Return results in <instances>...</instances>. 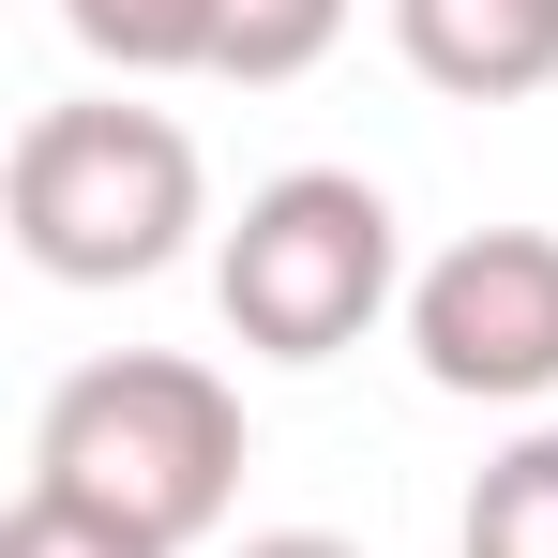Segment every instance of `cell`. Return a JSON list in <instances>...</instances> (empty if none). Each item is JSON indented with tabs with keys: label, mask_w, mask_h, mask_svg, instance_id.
<instances>
[{
	"label": "cell",
	"mask_w": 558,
	"mask_h": 558,
	"mask_svg": "<svg viewBox=\"0 0 558 558\" xmlns=\"http://www.w3.org/2000/svg\"><path fill=\"white\" fill-rule=\"evenodd\" d=\"M31 483L76 498L136 544H211L227 498H242V392L182 348H121V363H76L31 423Z\"/></svg>",
	"instance_id": "1"
},
{
	"label": "cell",
	"mask_w": 558,
	"mask_h": 558,
	"mask_svg": "<svg viewBox=\"0 0 558 558\" xmlns=\"http://www.w3.org/2000/svg\"><path fill=\"white\" fill-rule=\"evenodd\" d=\"M15 257L46 287H151L182 257L196 227H211V182H196V136L167 106H46L31 136H15Z\"/></svg>",
	"instance_id": "2"
},
{
	"label": "cell",
	"mask_w": 558,
	"mask_h": 558,
	"mask_svg": "<svg viewBox=\"0 0 558 558\" xmlns=\"http://www.w3.org/2000/svg\"><path fill=\"white\" fill-rule=\"evenodd\" d=\"M408 287V242H392V196L363 167H287V182L242 196V227L211 242V302L257 363H332L363 348L377 302Z\"/></svg>",
	"instance_id": "3"
},
{
	"label": "cell",
	"mask_w": 558,
	"mask_h": 558,
	"mask_svg": "<svg viewBox=\"0 0 558 558\" xmlns=\"http://www.w3.org/2000/svg\"><path fill=\"white\" fill-rule=\"evenodd\" d=\"M408 348L468 408H544L558 392V227H468L453 257H423Z\"/></svg>",
	"instance_id": "4"
},
{
	"label": "cell",
	"mask_w": 558,
	"mask_h": 558,
	"mask_svg": "<svg viewBox=\"0 0 558 558\" xmlns=\"http://www.w3.org/2000/svg\"><path fill=\"white\" fill-rule=\"evenodd\" d=\"M392 46H408L423 92H453V106L558 92V0H392Z\"/></svg>",
	"instance_id": "5"
},
{
	"label": "cell",
	"mask_w": 558,
	"mask_h": 558,
	"mask_svg": "<svg viewBox=\"0 0 558 558\" xmlns=\"http://www.w3.org/2000/svg\"><path fill=\"white\" fill-rule=\"evenodd\" d=\"M453 558H558V423H529L513 453L468 483V529Z\"/></svg>",
	"instance_id": "6"
},
{
	"label": "cell",
	"mask_w": 558,
	"mask_h": 558,
	"mask_svg": "<svg viewBox=\"0 0 558 558\" xmlns=\"http://www.w3.org/2000/svg\"><path fill=\"white\" fill-rule=\"evenodd\" d=\"M332 31H348V0H211V76L287 92V76L332 61Z\"/></svg>",
	"instance_id": "7"
},
{
	"label": "cell",
	"mask_w": 558,
	"mask_h": 558,
	"mask_svg": "<svg viewBox=\"0 0 558 558\" xmlns=\"http://www.w3.org/2000/svg\"><path fill=\"white\" fill-rule=\"evenodd\" d=\"M106 76H211V0H61Z\"/></svg>",
	"instance_id": "8"
},
{
	"label": "cell",
	"mask_w": 558,
	"mask_h": 558,
	"mask_svg": "<svg viewBox=\"0 0 558 558\" xmlns=\"http://www.w3.org/2000/svg\"><path fill=\"white\" fill-rule=\"evenodd\" d=\"M0 558H167V544H136V529H106V513H76V498H15L0 513Z\"/></svg>",
	"instance_id": "9"
},
{
	"label": "cell",
	"mask_w": 558,
	"mask_h": 558,
	"mask_svg": "<svg viewBox=\"0 0 558 558\" xmlns=\"http://www.w3.org/2000/svg\"><path fill=\"white\" fill-rule=\"evenodd\" d=\"M242 558H363V544H332V529H257Z\"/></svg>",
	"instance_id": "10"
}]
</instances>
